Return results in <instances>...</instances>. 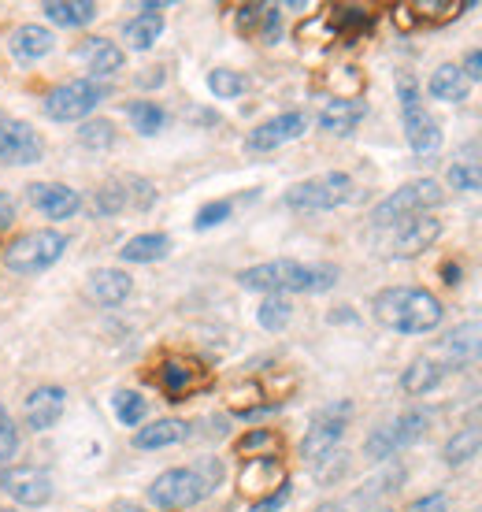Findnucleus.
Instances as JSON below:
<instances>
[{"instance_id":"1","label":"nucleus","mask_w":482,"mask_h":512,"mask_svg":"<svg viewBox=\"0 0 482 512\" xmlns=\"http://www.w3.org/2000/svg\"><path fill=\"white\" fill-rule=\"evenodd\" d=\"M375 320L394 334H431L442 327V301L423 286H390L371 297Z\"/></svg>"},{"instance_id":"2","label":"nucleus","mask_w":482,"mask_h":512,"mask_svg":"<svg viewBox=\"0 0 482 512\" xmlns=\"http://www.w3.org/2000/svg\"><path fill=\"white\" fill-rule=\"evenodd\" d=\"M338 282V268L330 264H297V260H267L256 268L238 271V286L256 294H323Z\"/></svg>"},{"instance_id":"3","label":"nucleus","mask_w":482,"mask_h":512,"mask_svg":"<svg viewBox=\"0 0 482 512\" xmlns=\"http://www.w3.org/2000/svg\"><path fill=\"white\" fill-rule=\"evenodd\" d=\"M219 479H223V464H219L216 457L193 464V468H171V472L156 475L153 479V487H149V505H153V509H164V512L190 509V505H197V501L208 498V494L219 487Z\"/></svg>"},{"instance_id":"4","label":"nucleus","mask_w":482,"mask_h":512,"mask_svg":"<svg viewBox=\"0 0 482 512\" xmlns=\"http://www.w3.org/2000/svg\"><path fill=\"white\" fill-rule=\"evenodd\" d=\"M67 249V238L60 231H26L19 234L15 242L4 245V268L12 271V275H41V271H49Z\"/></svg>"},{"instance_id":"5","label":"nucleus","mask_w":482,"mask_h":512,"mask_svg":"<svg viewBox=\"0 0 482 512\" xmlns=\"http://www.w3.org/2000/svg\"><path fill=\"white\" fill-rule=\"evenodd\" d=\"M442 182L434 179H412L405 182L401 190H394L386 201L375 205L371 212V223L375 227H401L405 219H416V216H427L434 205H442Z\"/></svg>"},{"instance_id":"6","label":"nucleus","mask_w":482,"mask_h":512,"mask_svg":"<svg viewBox=\"0 0 482 512\" xmlns=\"http://www.w3.org/2000/svg\"><path fill=\"white\" fill-rule=\"evenodd\" d=\"M397 97H401V119H405V138L412 145V153L431 156L442 149V127L434 123V116L419 104V86L416 75L401 71L397 75Z\"/></svg>"},{"instance_id":"7","label":"nucleus","mask_w":482,"mask_h":512,"mask_svg":"<svg viewBox=\"0 0 482 512\" xmlns=\"http://www.w3.org/2000/svg\"><path fill=\"white\" fill-rule=\"evenodd\" d=\"M345 201H353V179L345 171H327V175L297 182L282 197V205L293 212H330V208H342Z\"/></svg>"},{"instance_id":"8","label":"nucleus","mask_w":482,"mask_h":512,"mask_svg":"<svg viewBox=\"0 0 482 512\" xmlns=\"http://www.w3.org/2000/svg\"><path fill=\"white\" fill-rule=\"evenodd\" d=\"M349 416H353V401H330V405H323V409L312 416V423H308L305 438H301V457H305L308 464L327 461L330 453H334V446L342 442L345 427H349Z\"/></svg>"},{"instance_id":"9","label":"nucleus","mask_w":482,"mask_h":512,"mask_svg":"<svg viewBox=\"0 0 482 512\" xmlns=\"http://www.w3.org/2000/svg\"><path fill=\"white\" fill-rule=\"evenodd\" d=\"M108 97V86L101 78H75V82H64L45 97V116L56 119V123H78L86 119L97 104Z\"/></svg>"},{"instance_id":"10","label":"nucleus","mask_w":482,"mask_h":512,"mask_svg":"<svg viewBox=\"0 0 482 512\" xmlns=\"http://www.w3.org/2000/svg\"><path fill=\"white\" fill-rule=\"evenodd\" d=\"M427 412H401L394 423H386V427H379L375 435L364 442V453H368V461H386V457H394L397 449H408L412 442H419L423 438V431H427Z\"/></svg>"},{"instance_id":"11","label":"nucleus","mask_w":482,"mask_h":512,"mask_svg":"<svg viewBox=\"0 0 482 512\" xmlns=\"http://www.w3.org/2000/svg\"><path fill=\"white\" fill-rule=\"evenodd\" d=\"M0 490H4L15 505L41 509V505H49V498H52V479L41 472V468L15 464V468H4V472H0Z\"/></svg>"},{"instance_id":"12","label":"nucleus","mask_w":482,"mask_h":512,"mask_svg":"<svg viewBox=\"0 0 482 512\" xmlns=\"http://www.w3.org/2000/svg\"><path fill=\"white\" fill-rule=\"evenodd\" d=\"M305 130H308L305 112H282V116L260 123V127L249 134L245 149H249V153H271V149H279V145H286V141H297Z\"/></svg>"},{"instance_id":"13","label":"nucleus","mask_w":482,"mask_h":512,"mask_svg":"<svg viewBox=\"0 0 482 512\" xmlns=\"http://www.w3.org/2000/svg\"><path fill=\"white\" fill-rule=\"evenodd\" d=\"M438 238H442V219H434V216L405 219V223L397 227L390 253H394V260H412V256L427 253Z\"/></svg>"},{"instance_id":"14","label":"nucleus","mask_w":482,"mask_h":512,"mask_svg":"<svg viewBox=\"0 0 482 512\" xmlns=\"http://www.w3.org/2000/svg\"><path fill=\"white\" fill-rule=\"evenodd\" d=\"M0 160L4 164H38L41 138L30 123H0Z\"/></svg>"},{"instance_id":"15","label":"nucleus","mask_w":482,"mask_h":512,"mask_svg":"<svg viewBox=\"0 0 482 512\" xmlns=\"http://www.w3.org/2000/svg\"><path fill=\"white\" fill-rule=\"evenodd\" d=\"M64 409H67V394L60 386H38L34 394L26 397V423L34 431H49V427H56V423L64 420Z\"/></svg>"},{"instance_id":"16","label":"nucleus","mask_w":482,"mask_h":512,"mask_svg":"<svg viewBox=\"0 0 482 512\" xmlns=\"http://www.w3.org/2000/svg\"><path fill=\"white\" fill-rule=\"evenodd\" d=\"M368 116V104L356 101V97H334V101L323 104V112H319V127L334 134V138H349L356 127H360V119Z\"/></svg>"},{"instance_id":"17","label":"nucleus","mask_w":482,"mask_h":512,"mask_svg":"<svg viewBox=\"0 0 482 512\" xmlns=\"http://www.w3.org/2000/svg\"><path fill=\"white\" fill-rule=\"evenodd\" d=\"M30 201L38 212H45L49 219H71L78 212V193L64 182H34L30 186Z\"/></svg>"},{"instance_id":"18","label":"nucleus","mask_w":482,"mask_h":512,"mask_svg":"<svg viewBox=\"0 0 482 512\" xmlns=\"http://www.w3.org/2000/svg\"><path fill=\"white\" fill-rule=\"evenodd\" d=\"M438 357L453 360V364H468V360H482V320L460 323L438 342Z\"/></svg>"},{"instance_id":"19","label":"nucleus","mask_w":482,"mask_h":512,"mask_svg":"<svg viewBox=\"0 0 482 512\" xmlns=\"http://www.w3.org/2000/svg\"><path fill=\"white\" fill-rule=\"evenodd\" d=\"M130 290H134V282H130L127 271H119V268L93 271V275H89V282H86V294L104 308L123 305V301L130 297Z\"/></svg>"},{"instance_id":"20","label":"nucleus","mask_w":482,"mask_h":512,"mask_svg":"<svg viewBox=\"0 0 482 512\" xmlns=\"http://www.w3.org/2000/svg\"><path fill=\"white\" fill-rule=\"evenodd\" d=\"M52 45H56V38H52L45 26H34V23L19 26V30L12 34V41H8V49H12V56L19 60V64L45 60V56L52 52Z\"/></svg>"},{"instance_id":"21","label":"nucleus","mask_w":482,"mask_h":512,"mask_svg":"<svg viewBox=\"0 0 482 512\" xmlns=\"http://www.w3.org/2000/svg\"><path fill=\"white\" fill-rule=\"evenodd\" d=\"M427 93H431L434 101H445V104L468 101L471 78L464 75V67H457V64H442V67H438V71L431 75V82H427Z\"/></svg>"},{"instance_id":"22","label":"nucleus","mask_w":482,"mask_h":512,"mask_svg":"<svg viewBox=\"0 0 482 512\" xmlns=\"http://www.w3.org/2000/svg\"><path fill=\"white\" fill-rule=\"evenodd\" d=\"M45 19L56 26H67V30H82L97 19V4L93 0H45L41 4Z\"/></svg>"},{"instance_id":"23","label":"nucleus","mask_w":482,"mask_h":512,"mask_svg":"<svg viewBox=\"0 0 482 512\" xmlns=\"http://www.w3.org/2000/svg\"><path fill=\"white\" fill-rule=\"evenodd\" d=\"M78 56L89 64V71H93V78H104V75H115V71H123V49L115 45V41L108 38H89L82 49H78Z\"/></svg>"},{"instance_id":"24","label":"nucleus","mask_w":482,"mask_h":512,"mask_svg":"<svg viewBox=\"0 0 482 512\" xmlns=\"http://www.w3.org/2000/svg\"><path fill=\"white\" fill-rule=\"evenodd\" d=\"M442 375H445V364L442 360H434V357H416L412 364H408L405 372H401V390L412 397L419 394H431L434 386L442 383Z\"/></svg>"},{"instance_id":"25","label":"nucleus","mask_w":482,"mask_h":512,"mask_svg":"<svg viewBox=\"0 0 482 512\" xmlns=\"http://www.w3.org/2000/svg\"><path fill=\"white\" fill-rule=\"evenodd\" d=\"M190 438V423L182 420H156L149 427H138V435H134V446L138 449H167V446H178V442H186Z\"/></svg>"},{"instance_id":"26","label":"nucleus","mask_w":482,"mask_h":512,"mask_svg":"<svg viewBox=\"0 0 482 512\" xmlns=\"http://www.w3.org/2000/svg\"><path fill=\"white\" fill-rule=\"evenodd\" d=\"M160 34H164V15L160 12H141L123 26V41L134 52H149L160 41Z\"/></svg>"},{"instance_id":"27","label":"nucleus","mask_w":482,"mask_h":512,"mask_svg":"<svg viewBox=\"0 0 482 512\" xmlns=\"http://www.w3.org/2000/svg\"><path fill=\"white\" fill-rule=\"evenodd\" d=\"M171 253V238L167 234H134L119 256L127 260V264H156V260H164Z\"/></svg>"},{"instance_id":"28","label":"nucleus","mask_w":482,"mask_h":512,"mask_svg":"<svg viewBox=\"0 0 482 512\" xmlns=\"http://www.w3.org/2000/svg\"><path fill=\"white\" fill-rule=\"evenodd\" d=\"M479 449H482V427L479 423H471V427H460L457 435L445 442L442 461L449 464V468H460V464H468Z\"/></svg>"},{"instance_id":"29","label":"nucleus","mask_w":482,"mask_h":512,"mask_svg":"<svg viewBox=\"0 0 482 512\" xmlns=\"http://www.w3.org/2000/svg\"><path fill=\"white\" fill-rule=\"evenodd\" d=\"M286 479H282V464L275 457H253V464H245L241 472V487L245 490H279Z\"/></svg>"},{"instance_id":"30","label":"nucleus","mask_w":482,"mask_h":512,"mask_svg":"<svg viewBox=\"0 0 482 512\" xmlns=\"http://www.w3.org/2000/svg\"><path fill=\"white\" fill-rule=\"evenodd\" d=\"M193 383H197V372H193L190 364H182V360H167L164 368H160V386H164V394L171 401H178Z\"/></svg>"},{"instance_id":"31","label":"nucleus","mask_w":482,"mask_h":512,"mask_svg":"<svg viewBox=\"0 0 482 512\" xmlns=\"http://www.w3.org/2000/svg\"><path fill=\"white\" fill-rule=\"evenodd\" d=\"M127 116H130V123H134V130H138V134H145V138L160 134V130H164V123H167L164 108H160V104H153V101H134L127 108Z\"/></svg>"},{"instance_id":"32","label":"nucleus","mask_w":482,"mask_h":512,"mask_svg":"<svg viewBox=\"0 0 482 512\" xmlns=\"http://www.w3.org/2000/svg\"><path fill=\"white\" fill-rule=\"evenodd\" d=\"M112 409H115V416H119L123 427H138V423L145 420L149 405H145V397L134 394V390H119V394L112 397Z\"/></svg>"},{"instance_id":"33","label":"nucleus","mask_w":482,"mask_h":512,"mask_svg":"<svg viewBox=\"0 0 482 512\" xmlns=\"http://www.w3.org/2000/svg\"><path fill=\"white\" fill-rule=\"evenodd\" d=\"M293 316V305L286 297H264V305L256 308V323L264 327V331H282Z\"/></svg>"},{"instance_id":"34","label":"nucleus","mask_w":482,"mask_h":512,"mask_svg":"<svg viewBox=\"0 0 482 512\" xmlns=\"http://www.w3.org/2000/svg\"><path fill=\"white\" fill-rule=\"evenodd\" d=\"M208 90L216 93L219 101H234L245 93V75L241 71H230V67H216L212 75H208Z\"/></svg>"},{"instance_id":"35","label":"nucleus","mask_w":482,"mask_h":512,"mask_svg":"<svg viewBox=\"0 0 482 512\" xmlns=\"http://www.w3.org/2000/svg\"><path fill=\"white\" fill-rule=\"evenodd\" d=\"M78 141L86 145V149H108L115 141V127L108 123V119H89V123H82V130H78Z\"/></svg>"},{"instance_id":"36","label":"nucleus","mask_w":482,"mask_h":512,"mask_svg":"<svg viewBox=\"0 0 482 512\" xmlns=\"http://www.w3.org/2000/svg\"><path fill=\"white\" fill-rule=\"evenodd\" d=\"M449 186L460 193H482V164H453Z\"/></svg>"},{"instance_id":"37","label":"nucleus","mask_w":482,"mask_h":512,"mask_svg":"<svg viewBox=\"0 0 482 512\" xmlns=\"http://www.w3.org/2000/svg\"><path fill=\"white\" fill-rule=\"evenodd\" d=\"M223 219H230V201H212V205H204L201 212H197L193 227H197V231H212Z\"/></svg>"},{"instance_id":"38","label":"nucleus","mask_w":482,"mask_h":512,"mask_svg":"<svg viewBox=\"0 0 482 512\" xmlns=\"http://www.w3.org/2000/svg\"><path fill=\"white\" fill-rule=\"evenodd\" d=\"M15 453H19V431H15V423L4 416V420H0V464L15 461Z\"/></svg>"},{"instance_id":"39","label":"nucleus","mask_w":482,"mask_h":512,"mask_svg":"<svg viewBox=\"0 0 482 512\" xmlns=\"http://www.w3.org/2000/svg\"><path fill=\"white\" fill-rule=\"evenodd\" d=\"M119 208H127V190L104 186V190L97 193V212H101V216H112V212H119Z\"/></svg>"},{"instance_id":"40","label":"nucleus","mask_w":482,"mask_h":512,"mask_svg":"<svg viewBox=\"0 0 482 512\" xmlns=\"http://www.w3.org/2000/svg\"><path fill=\"white\" fill-rule=\"evenodd\" d=\"M290 494H293V487L290 483H282L279 490H271V494H264L260 501H253V509L249 512H279L286 501H290Z\"/></svg>"},{"instance_id":"41","label":"nucleus","mask_w":482,"mask_h":512,"mask_svg":"<svg viewBox=\"0 0 482 512\" xmlns=\"http://www.w3.org/2000/svg\"><path fill=\"white\" fill-rule=\"evenodd\" d=\"M449 505H445V494H427V498L412 501L405 512H445Z\"/></svg>"},{"instance_id":"42","label":"nucleus","mask_w":482,"mask_h":512,"mask_svg":"<svg viewBox=\"0 0 482 512\" xmlns=\"http://www.w3.org/2000/svg\"><path fill=\"white\" fill-rule=\"evenodd\" d=\"M15 212H19L15 197H12V193L0 190V231H8V227H12V223H15Z\"/></svg>"},{"instance_id":"43","label":"nucleus","mask_w":482,"mask_h":512,"mask_svg":"<svg viewBox=\"0 0 482 512\" xmlns=\"http://www.w3.org/2000/svg\"><path fill=\"white\" fill-rule=\"evenodd\" d=\"M271 446V431H249V435L238 442V453H253V449Z\"/></svg>"},{"instance_id":"44","label":"nucleus","mask_w":482,"mask_h":512,"mask_svg":"<svg viewBox=\"0 0 482 512\" xmlns=\"http://www.w3.org/2000/svg\"><path fill=\"white\" fill-rule=\"evenodd\" d=\"M464 75H468L471 82H482V49H471L468 56H464Z\"/></svg>"},{"instance_id":"45","label":"nucleus","mask_w":482,"mask_h":512,"mask_svg":"<svg viewBox=\"0 0 482 512\" xmlns=\"http://www.w3.org/2000/svg\"><path fill=\"white\" fill-rule=\"evenodd\" d=\"M260 15H264V8H260V4H249V8H241L238 26H241V30H249V26H253L256 19H260Z\"/></svg>"},{"instance_id":"46","label":"nucleus","mask_w":482,"mask_h":512,"mask_svg":"<svg viewBox=\"0 0 482 512\" xmlns=\"http://www.w3.org/2000/svg\"><path fill=\"white\" fill-rule=\"evenodd\" d=\"M312 512H345V509L338 505V501H323V505H316Z\"/></svg>"},{"instance_id":"47","label":"nucleus","mask_w":482,"mask_h":512,"mask_svg":"<svg viewBox=\"0 0 482 512\" xmlns=\"http://www.w3.org/2000/svg\"><path fill=\"white\" fill-rule=\"evenodd\" d=\"M115 512H141V509H130V505H123V509H115Z\"/></svg>"}]
</instances>
